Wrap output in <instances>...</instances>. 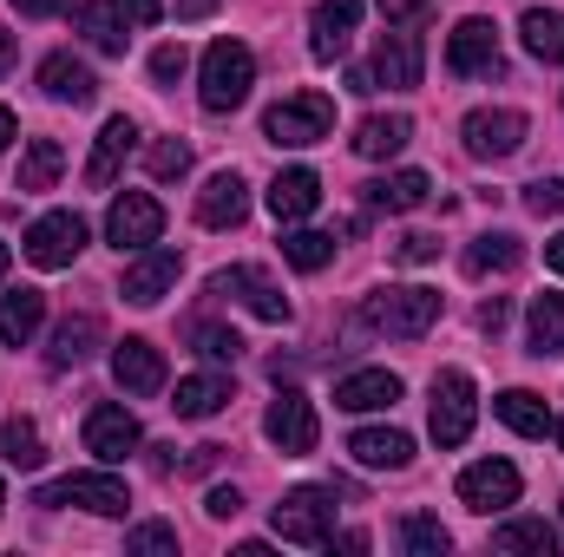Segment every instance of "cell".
<instances>
[{
    "label": "cell",
    "mask_w": 564,
    "mask_h": 557,
    "mask_svg": "<svg viewBox=\"0 0 564 557\" xmlns=\"http://www.w3.org/2000/svg\"><path fill=\"white\" fill-rule=\"evenodd\" d=\"M217 459H224V446H191L184 472H217Z\"/></svg>",
    "instance_id": "f907efd6"
},
{
    "label": "cell",
    "mask_w": 564,
    "mask_h": 557,
    "mask_svg": "<svg viewBox=\"0 0 564 557\" xmlns=\"http://www.w3.org/2000/svg\"><path fill=\"white\" fill-rule=\"evenodd\" d=\"M315 204H322V177H315L308 164L276 171V184H270V217H276L282 230H289V223H302V217H315Z\"/></svg>",
    "instance_id": "7402d4cb"
},
{
    "label": "cell",
    "mask_w": 564,
    "mask_h": 557,
    "mask_svg": "<svg viewBox=\"0 0 564 557\" xmlns=\"http://www.w3.org/2000/svg\"><path fill=\"white\" fill-rule=\"evenodd\" d=\"M126 551H132V557H177V532L151 518V525H139V532L126 538Z\"/></svg>",
    "instance_id": "b9f144b4"
},
{
    "label": "cell",
    "mask_w": 564,
    "mask_h": 557,
    "mask_svg": "<svg viewBox=\"0 0 564 557\" xmlns=\"http://www.w3.org/2000/svg\"><path fill=\"white\" fill-rule=\"evenodd\" d=\"M7 144H13V112L0 106V151H7Z\"/></svg>",
    "instance_id": "11a10c76"
},
{
    "label": "cell",
    "mask_w": 564,
    "mask_h": 557,
    "mask_svg": "<svg viewBox=\"0 0 564 557\" xmlns=\"http://www.w3.org/2000/svg\"><path fill=\"white\" fill-rule=\"evenodd\" d=\"M348 452H355L368 472H408V466H414V439H408L401 426H361V433L348 439Z\"/></svg>",
    "instance_id": "603a6c76"
},
{
    "label": "cell",
    "mask_w": 564,
    "mask_h": 557,
    "mask_svg": "<svg viewBox=\"0 0 564 557\" xmlns=\"http://www.w3.org/2000/svg\"><path fill=\"white\" fill-rule=\"evenodd\" d=\"M446 73L473 79V73H499V26L492 20H459L446 33Z\"/></svg>",
    "instance_id": "2e32d148"
},
{
    "label": "cell",
    "mask_w": 564,
    "mask_h": 557,
    "mask_svg": "<svg viewBox=\"0 0 564 557\" xmlns=\"http://www.w3.org/2000/svg\"><path fill=\"white\" fill-rule=\"evenodd\" d=\"M361 26V0H315V20H308V53L315 59H341L348 40Z\"/></svg>",
    "instance_id": "ac0fdd59"
},
{
    "label": "cell",
    "mask_w": 564,
    "mask_h": 557,
    "mask_svg": "<svg viewBox=\"0 0 564 557\" xmlns=\"http://www.w3.org/2000/svg\"><path fill=\"white\" fill-rule=\"evenodd\" d=\"M446 545H453V538H446V525H440L433 512H408V518H401V551L408 557H440Z\"/></svg>",
    "instance_id": "f35d334b"
},
{
    "label": "cell",
    "mask_w": 564,
    "mask_h": 557,
    "mask_svg": "<svg viewBox=\"0 0 564 557\" xmlns=\"http://www.w3.org/2000/svg\"><path fill=\"white\" fill-rule=\"evenodd\" d=\"M440 288H426V282H408V288H375L368 302H361V321L368 328H381V335H394V341H421L426 328L440 321Z\"/></svg>",
    "instance_id": "6da1fadb"
},
{
    "label": "cell",
    "mask_w": 564,
    "mask_h": 557,
    "mask_svg": "<svg viewBox=\"0 0 564 557\" xmlns=\"http://www.w3.org/2000/svg\"><path fill=\"white\" fill-rule=\"evenodd\" d=\"M545 263H552V270L564 276V237H552V243H545Z\"/></svg>",
    "instance_id": "f5cc1de1"
},
{
    "label": "cell",
    "mask_w": 564,
    "mask_h": 557,
    "mask_svg": "<svg viewBox=\"0 0 564 557\" xmlns=\"http://www.w3.org/2000/svg\"><path fill=\"white\" fill-rule=\"evenodd\" d=\"M0 276H7V243H0Z\"/></svg>",
    "instance_id": "9f6ffc18"
},
{
    "label": "cell",
    "mask_w": 564,
    "mask_h": 557,
    "mask_svg": "<svg viewBox=\"0 0 564 557\" xmlns=\"http://www.w3.org/2000/svg\"><path fill=\"white\" fill-rule=\"evenodd\" d=\"M40 321H46V295L40 288H7L0 295V341L7 348H26L40 335Z\"/></svg>",
    "instance_id": "d4e9b609"
},
{
    "label": "cell",
    "mask_w": 564,
    "mask_h": 557,
    "mask_svg": "<svg viewBox=\"0 0 564 557\" xmlns=\"http://www.w3.org/2000/svg\"><path fill=\"white\" fill-rule=\"evenodd\" d=\"M394 401H401V374H388V368H355L348 381H335V407L341 414H381Z\"/></svg>",
    "instance_id": "44dd1931"
},
{
    "label": "cell",
    "mask_w": 564,
    "mask_h": 557,
    "mask_svg": "<svg viewBox=\"0 0 564 557\" xmlns=\"http://www.w3.org/2000/svg\"><path fill=\"white\" fill-rule=\"evenodd\" d=\"M112 13H119L126 26H158V20H164V0H112Z\"/></svg>",
    "instance_id": "f6af8a7d"
},
{
    "label": "cell",
    "mask_w": 564,
    "mask_h": 557,
    "mask_svg": "<svg viewBox=\"0 0 564 557\" xmlns=\"http://www.w3.org/2000/svg\"><path fill=\"white\" fill-rule=\"evenodd\" d=\"M263 433H270V446H276V452L302 459V452H315V439H322V419H315V407H308V401L289 387V394H276V401H270Z\"/></svg>",
    "instance_id": "7c38bea8"
},
{
    "label": "cell",
    "mask_w": 564,
    "mask_h": 557,
    "mask_svg": "<svg viewBox=\"0 0 564 557\" xmlns=\"http://www.w3.org/2000/svg\"><path fill=\"white\" fill-rule=\"evenodd\" d=\"M250 217V184L237 171H217L204 190H197V223L204 230H237Z\"/></svg>",
    "instance_id": "e0dca14e"
},
{
    "label": "cell",
    "mask_w": 564,
    "mask_h": 557,
    "mask_svg": "<svg viewBox=\"0 0 564 557\" xmlns=\"http://www.w3.org/2000/svg\"><path fill=\"white\" fill-rule=\"evenodd\" d=\"M184 66H191V53H184V46H158V53H151V79H158V86L184 79Z\"/></svg>",
    "instance_id": "ee69618b"
},
{
    "label": "cell",
    "mask_w": 564,
    "mask_h": 557,
    "mask_svg": "<svg viewBox=\"0 0 564 557\" xmlns=\"http://www.w3.org/2000/svg\"><path fill=\"white\" fill-rule=\"evenodd\" d=\"M492 414L506 419L512 433H525V439H545V426H552V407H545L532 387H506V394L492 401Z\"/></svg>",
    "instance_id": "d6a6232c"
},
{
    "label": "cell",
    "mask_w": 564,
    "mask_h": 557,
    "mask_svg": "<svg viewBox=\"0 0 564 557\" xmlns=\"http://www.w3.org/2000/svg\"><path fill=\"white\" fill-rule=\"evenodd\" d=\"M33 505H79V512H99V518H126L132 492L119 472H73V479H53L33 492Z\"/></svg>",
    "instance_id": "8992f818"
},
{
    "label": "cell",
    "mask_w": 564,
    "mask_h": 557,
    "mask_svg": "<svg viewBox=\"0 0 564 557\" xmlns=\"http://www.w3.org/2000/svg\"><path fill=\"white\" fill-rule=\"evenodd\" d=\"M492 551H539V557H552V551H558V532H552L545 518H512V525H499V532H492Z\"/></svg>",
    "instance_id": "8d00e7d4"
},
{
    "label": "cell",
    "mask_w": 564,
    "mask_h": 557,
    "mask_svg": "<svg viewBox=\"0 0 564 557\" xmlns=\"http://www.w3.org/2000/svg\"><path fill=\"white\" fill-rule=\"evenodd\" d=\"M191 348H197L210 368H230V361L243 354V335H237V328H217V321H197V328H191Z\"/></svg>",
    "instance_id": "ab89813d"
},
{
    "label": "cell",
    "mask_w": 564,
    "mask_h": 557,
    "mask_svg": "<svg viewBox=\"0 0 564 557\" xmlns=\"http://www.w3.org/2000/svg\"><path fill=\"white\" fill-rule=\"evenodd\" d=\"M106 237L132 256V250H151L158 237H164V204L151 197V190H126L112 210H106Z\"/></svg>",
    "instance_id": "30bf717a"
},
{
    "label": "cell",
    "mask_w": 564,
    "mask_h": 557,
    "mask_svg": "<svg viewBox=\"0 0 564 557\" xmlns=\"http://www.w3.org/2000/svg\"><path fill=\"white\" fill-rule=\"evenodd\" d=\"M7 66H13V33L0 26V73H7Z\"/></svg>",
    "instance_id": "db71d44e"
},
{
    "label": "cell",
    "mask_w": 564,
    "mask_h": 557,
    "mask_svg": "<svg viewBox=\"0 0 564 557\" xmlns=\"http://www.w3.org/2000/svg\"><path fill=\"white\" fill-rule=\"evenodd\" d=\"M177 270H184V256H177V250H132L119 295H126V302H139V308H151V302H164V295L177 288Z\"/></svg>",
    "instance_id": "9a60e30c"
},
{
    "label": "cell",
    "mask_w": 564,
    "mask_h": 557,
    "mask_svg": "<svg viewBox=\"0 0 564 557\" xmlns=\"http://www.w3.org/2000/svg\"><path fill=\"white\" fill-rule=\"evenodd\" d=\"M0 512H7V485H0Z\"/></svg>",
    "instance_id": "6f0895ef"
},
{
    "label": "cell",
    "mask_w": 564,
    "mask_h": 557,
    "mask_svg": "<svg viewBox=\"0 0 564 557\" xmlns=\"http://www.w3.org/2000/svg\"><path fill=\"white\" fill-rule=\"evenodd\" d=\"M132 144H139V125H132L126 112H119V119H106V125H99V139H93V157H86V184H93V190L119 184V171H126Z\"/></svg>",
    "instance_id": "d6986e66"
},
{
    "label": "cell",
    "mask_w": 564,
    "mask_h": 557,
    "mask_svg": "<svg viewBox=\"0 0 564 557\" xmlns=\"http://www.w3.org/2000/svg\"><path fill=\"white\" fill-rule=\"evenodd\" d=\"M270 518H276L282 545H302V551L335 545V492H322V485H295V492H282V505L270 512Z\"/></svg>",
    "instance_id": "3957f363"
},
{
    "label": "cell",
    "mask_w": 564,
    "mask_h": 557,
    "mask_svg": "<svg viewBox=\"0 0 564 557\" xmlns=\"http://www.w3.org/2000/svg\"><path fill=\"white\" fill-rule=\"evenodd\" d=\"M20 7V20H46V13H66V7H79V0H13Z\"/></svg>",
    "instance_id": "681fc988"
},
{
    "label": "cell",
    "mask_w": 564,
    "mask_h": 557,
    "mask_svg": "<svg viewBox=\"0 0 564 557\" xmlns=\"http://www.w3.org/2000/svg\"><path fill=\"white\" fill-rule=\"evenodd\" d=\"M473 419H479V387H473V374H466V368H446V374L433 381V414H426V433H433L440 446H466Z\"/></svg>",
    "instance_id": "52a82bcc"
},
{
    "label": "cell",
    "mask_w": 564,
    "mask_h": 557,
    "mask_svg": "<svg viewBox=\"0 0 564 557\" xmlns=\"http://www.w3.org/2000/svg\"><path fill=\"white\" fill-rule=\"evenodd\" d=\"M558 446H564V419H558Z\"/></svg>",
    "instance_id": "680465c9"
},
{
    "label": "cell",
    "mask_w": 564,
    "mask_h": 557,
    "mask_svg": "<svg viewBox=\"0 0 564 557\" xmlns=\"http://www.w3.org/2000/svg\"><path fill=\"white\" fill-rule=\"evenodd\" d=\"M112 381H119L126 394H139V401L158 394V387H164V354H158L144 335H126V341L112 348Z\"/></svg>",
    "instance_id": "ffe728a7"
},
{
    "label": "cell",
    "mask_w": 564,
    "mask_h": 557,
    "mask_svg": "<svg viewBox=\"0 0 564 557\" xmlns=\"http://www.w3.org/2000/svg\"><path fill=\"white\" fill-rule=\"evenodd\" d=\"M375 86H401V92L421 86V33H408V26L381 33V53L348 73V92H375Z\"/></svg>",
    "instance_id": "277c9868"
},
{
    "label": "cell",
    "mask_w": 564,
    "mask_h": 557,
    "mask_svg": "<svg viewBox=\"0 0 564 557\" xmlns=\"http://www.w3.org/2000/svg\"><path fill=\"white\" fill-rule=\"evenodd\" d=\"M210 7H217V0H177V20H204Z\"/></svg>",
    "instance_id": "816d5d0a"
},
{
    "label": "cell",
    "mask_w": 564,
    "mask_h": 557,
    "mask_svg": "<svg viewBox=\"0 0 564 557\" xmlns=\"http://www.w3.org/2000/svg\"><path fill=\"white\" fill-rule=\"evenodd\" d=\"M26 263L33 270H73V256L86 250V217H73V210H46V217H33V230H26Z\"/></svg>",
    "instance_id": "ba28073f"
},
{
    "label": "cell",
    "mask_w": 564,
    "mask_h": 557,
    "mask_svg": "<svg viewBox=\"0 0 564 557\" xmlns=\"http://www.w3.org/2000/svg\"><path fill=\"white\" fill-rule=\"evenodd\" d=\"M459 139H466V151H473V157L499 164V157H512V151L525 144V112H512V106H486V112H466Z\"/></svg>",
    "instance_id": "9c48e42d"
},
{
    "label": "cell",
    "mask_w": 564,
    "mask_h": 557,
    "mask_svg": "<svg viewBox=\"0 0 564 557\" xmlns=\"http://www.w3.org/2000/svg\"><path fill=\"white\" fill-rule=\"evenodd\" d=\"M106 341V328H99V315H66L59 328H53V348H46V361L53 368H79V361H93V348Z\"/></svg>",
    "instance_id": "4316f807"
},
{
    "label": "cell",
    "mask_w": 564,
    "mask_h": 557,
    "mask_svg": "<svg viewBox=\"0 0 564 557\" xmlns=\"http://www.w3.org/2000/svg\"><path fill=\"white\" fill-rule=\"evenodd\" d=\"M519 40H525V53H532V59L564 66V13H558V7H532V13L519 20Z\"/></svg>",
    "instance_id": "f546056e"
},
{
    "label": "cell",
    "mask_w": 564,
    "mask_h": 557,
    "mask_svg": "<svg viewBox=\"0 0 564 557\" xmlns=\"http://www.w3.org/2000/svg\"><path fill=\"white\" fill-rule=\"evenodd\" d=\"M519 263H525V243L512 230H492V237H479L466 250V276H512Z\"/></svg>",
    "instance_id": "f1b7e54d"
},
{
    "label": "cell",
    "mask_w": 564,
    "mask_h": 557,
    "mask_svg": "<svg viewBox=\"0 0 564 557\" xmlns=\"http://www.w3.org/2000/svg\"><path fill=\"white\" fill-rule=\"evenodd\" d=\"M59 171H66V151H59V139H33L26 144V157H20V190H53L59 184Z\"/></svg>",
    "instance_id": "e575fe53"
},
{
    "label": "cell",
    "mask_w": 564,
    "mask_h": 557,
    "mask_svg": "<svg viewBox=\"0 0 564 557\" xmlns=\"http://www.w3.org/2000/svg\"><path fill=\"white\" fill-rule=\"evenodd\" d=\"M204 512H210V518H237V512H243V492H237V485H217V492L204 499Z\"/></svg>",
    "instance_id": "7dc6e473"
},
{
    "label": "cell",
    "mask_w": 564,
    "mask_h": 557,
    "mask_svg": "<svg viewBox=\"0 0 564 557\" xmlns=\"http://www.w3.org/2000/svg\"><path fill=\"white\" fill-rule=\"evenodd\" d=\"M426 171H394V177H381V184H368V210H388V217H401V210H421L426 204Z\"/></svg>",
    "instance_id": "1f68e13d"
},
{
    "label": "cell",
    "mask_w": 564,
    "mask_h": 557,
    "mask_svg": "<svg viewBox=\"0 0 564 557\" xmlns=\"http://www.w3.org/2000/svg\"><path fill=\"white\" fill-rule=\"evenodd\" d=\"M210 295H237L257 321H289V295H282L276 282L263 276V270H250V263H237V270H217L210 276Z\"/></svg>",
    "instance_id": "5bb4252c"
},
{
    "label": "cell",
    "mask_w": 564,
    "mask_h": 557,
    "mask_svg": "<svg viewBox=\"0 0 564 557\" xmlns=\"http://www.w3.org/2000/svg\"><path fill=\"white\" fill-rule=\"evenodd\" d=\"M394 256H401V263H433V256H440V237H421V230H414V237L394 243Z\"/></svg>",
    "instance_id": "bcb514c9"
},
{
    "label": "cell",
    "mask_w": 564,
    "mask_h": 557,
    "mask_svg": "<svg viewBox=\"0 0 564 557\" xmlns=\"http://www.w3.org/2000/svg\"><path fill=\"white\" fill-rule=\"evenodd\" d=\"M0 466H20V472H40L46 466V439L33 419H7L0 426Z\"/></svg>",
    "instance_id": "836d02e7"
},
{
    "label": "cell",
    "mask_w": 564,
    "mask_h": 557,
    "mask_svg": "<svg viewBox=\"0 0 564 557\" xmlns=\"http://www.w3.org/2000/svg\"><path fill=\"white\" fill-rule=\"evenodd\" d=\"M257 86V53L243 40H210L204 46V112H237Z\"/></svg>",
    "instance_id": "7a4b0ae2"
},
{
    "label": "cell",
    "mask_w": 564,
    "mask_h": 557,
    "mask_svg": "<svg viewBox=\"0 0 564 557\" xmlns=\"http://www.w3.org/2000/svg\"><path fill=\"white\" fill-rule=\"evenodd\" d=\"M328 132H335V99H328V92H295V99L270 106V119H263V139L289 144V151L322 144Z\"/></svg>",
    "instance_id": "5b68a950"
},
{
    "label": "cell",
    "mask_w": 564,
    "mask_h": 557,
    "mask_svg": "<svg viewBox=\"0 0 564 557\" xmlns=\"http://www.w3.org/2000/svg\"><path fill=\"white\" fill-rule=\"evenodd\" d=\"M282 263L302 270V276H315V270L335 263V237H322V230H295V223H289V237H282Z\"/></svg>",
    "instance_id": "d590c367"
},
{
    "label": "cell",
    "mask_w": 564,
    "mask_h": 557,
    "mask_svg": "<svg viewBox=\"0 0 564 557\" xmlns=\"http://www.w3.org/2000/svg\"><path fill=\"white\" fill-rule=\"evenodd\" d=\"M506 315H512V308H506V295L479 302V328H486V335H499V328H506Z\"/></svg>",
    "instance_id": "c3c4849f"
},
{
    "label": "cell",
    "mask_w": 564,
    "mask_h": 557,
    "mask_svg": "<svg viewBox=\"0 0 564 557\" xmlns=\"http://www.w3.org/2000/svg\"><path fill=\"white\" fill-rule=\"evenodd\" d=\"M408 139H414V119L408 112H375V119H361L355 125V157H394V151H408Z\"/></svg>",
    "instance_id": "484cf974"
},
{
    "label": "cell",
    "mask_w": 564,
    "mask_h": 557,
    "mask_svg": "<svg viewBox=\"0 0 564 557\" xmlns=\"http://www.w3.org/2000/svg\"><path fill=\"white\" fill-rule=\"evenodd\" d=\"M459 505L466 512H506L519 505V466L512 459H479L459 472Z\"/></svg>",
    "instance_id": "4fadbf2b"
},
{
    "label": "cell",
    "mask_w": 564,
    "mask_h": 557,
    "mask_svg": "<svg viewBox=\"0 0 564 557\" xmlns=\"http://www.w3.org/2000/svg\"><path fill=\"white\" fill-rule=\"evenodd\" d=\"M177 419H210L230 407V374H191V381H177Z\"/></svg>",
    "instance_id": "83f0119b"
},
{
    "label": "cell",
    "mask_w": 564,
    "mask_h": 557,
    "mask_svg": "<svg viewBox=\"0 0 564 557\" xmlns=\"http://www.w3.org/2000/svg\"><path fill=\"white\" fill-rule=\"evenodd\" d=\"M525 210H532V217H558L564 210V177H532V184H525Z\"/></svg>",
    "instance_id": "7bdbcfd3"
},
{
    "label": "cell",
    "mask_w": 564,
    "mask_h": 557,
    "mask_svg": "<svg viewBox=\"0 0 564 557\" xmlns=\"http://www.w3.org/2000/svg\"><path fill=\"white\" fill-rule=\"evenodd\" d=\"M40 86H46V99H59V106H93V99H99V79H93L73 53H46V59H40Z\"/></svg>",
    "instance_id": "cb8c5ba5"
},
{
    "label": "cell",
    "mask_w": 564,
    "mask_h": 557,
    "mask_svg": "<svg viewBox=\"0 0 564 557\" xmlns=\"http://www.w3.org/2000/svg\"><path fill=\"white\" fill-rule=\"evenodd\" d=\"M144 164H151V177H158V184H177V177L191 171V144H184V139H158L151 151H144Z\"/></svg>",
    "instance_id": "60d3db41"
},
{
    "label": "cell",
    "mask_w": 564,
    "mask_h": 557,
    "mask_svg": "<svg viewBox=\"0 0 564 557\" xmlns=\"http://www.w3.org/2000/svg\"><path fill=\"white\" fill-rule=\"evenodd\" d=\"M139 446H144L139 419L126 414L119 401H99V407L86 414V452H93L99 466H119V459H132Z\"/></svg>",
    "instance_id": "8fae6325"
},
{
    "label": "cell",
    "mask_w": 564,
    "mask_h": 557,
    "mask_svg": "<svg viewBox=\"0 0 564 557\" xmlns=\"http://www.w3.org/2000/svg\"><path fill=\"white\" fill-rule=\"evenodd\" d=\"M525 341L539 361L564 354V295H532V315H525Z\"/></svg>",
    "instance_id": "4dcf8cb0"
},
{
    "label": "cell",
    "mask_w": 564,
    "mask_h": 557,
    "mask_svg": "<svg viewBox=\"0 0 564 557\" xmlns=\"http://www.w3.org/2000/svg\"><path fill=\"white\" fill-rule=\"evenodd\" d=\"M73 20H79V33H86L99 53H112V59L126 53V26H119V13H112V7H86V0H79V7H73Z\"/></svg>",
    "instance_id": "74e56055"
}]
</instances>
